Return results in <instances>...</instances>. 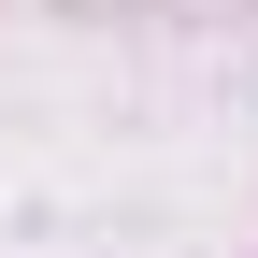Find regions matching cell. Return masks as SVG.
Instances as JSON below:
<instances>
[]
</instances>
